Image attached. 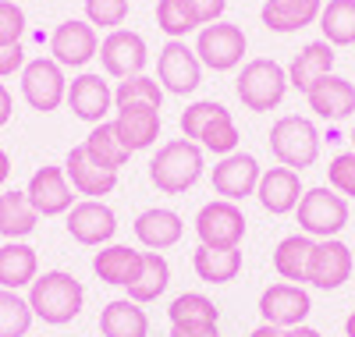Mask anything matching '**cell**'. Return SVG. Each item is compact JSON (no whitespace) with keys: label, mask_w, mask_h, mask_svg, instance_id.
I'll use <instances>...</instances> for the list:
<instances>
[{"label":"cell","mask_w":355,"mask_h":337,"mask_svg":"<svg viewBox=\"0 0 355 337\" xmlns=\"http://www.w3.org/2000/svg\"><path fill=\"white\" fill-rule=\"evenodd\" d=\"M82 305H85V288L68 270H46L28 288V309H33L36 320L50 327L71 323L82 313Z\"/></svg>","instance_id":"6da1fadb"},{"label":"cell","mask_w":355,"mask_h":337,"mask_svg":"<svg viewBox=\"0 0 355 337\" xmlns=\"http://www.w3.org/2000/svg\"><path fill=\"white\" fill-rule=\"evenodd\" d=\"M202 146L189 139H174L157 149V157L150 160V181L153 189L164 196H185L196 181L202 178Z\"/></svg>","instance_id":"7a4b0ae2"},{"label":"cell","mask_w":355,"mask_h":337,"mask_svg":"<svg viewBox=\"0 0 355 337\" xmlns=\"http://www.w3.org/2000/svg\"><path fill=\"white\" fill-rule=\"evenodd\" d=\"M234 93H239L245 110L266 114V110L281 107V100L288 93V71L270 57H256L234 78Z\"/></svg>","instance_id":"3957f363"},{"label":"cell","mask_w":355,"mask_h":337,"mask_svg":"<svg viewBox=\"0 0 355 337\" xmlns=\"http://www.w3.org/2000/svg\"><path fill=\"white\" fill-rule=\"evenodd\" d=\"M270 153L277 157L281 167L291 171H306L320 160V132L309 117L288 114L281 121H274L270 128Z\"/></svg>","instance_id":"277c9868"},{"label":"cell","mask_w":355,"mask_h":337,"mask_svg":"<svg viewBox=\"0 0 355 337\" xmlns=\"http://www.w3.org/2000/svg\"><path fill=\"white\" fill-rule=\"evenodd\" d=\"M295 213H299V227L302 234L309 238H338L345 227H348V199L338 196L334 189L320 185V189H306L299 206H295Z\"/></svg>","instance_id":"5b68a950"},{"label":"cell","mask_w":355,"mask_h":337,"mask_svg":"<svg viewBox=\"0 0 355 337\" xmlns=\"http://www.w3.org/2000/svg\"><path fill=\"white\" fill-rule=\"evenodd\" d=\"M21 96H25L28 107L40 110V114L57 110V107L68 100V78H64V68L57 64L53 57L25 60V68H21Z\"/></svg>","instance_id":"8992f818"},{"label":"cell","mask_w":355,"mask_h":337,"mask_svg":"<svg viewBox=\"0 0 355 337\" xmlns=\"http://www.w3.org/2000/svg\"><path fill=\"white\" fill-rule=\"evenodd\" d=\"M196 238L206 249H239L245 238V213L227 199L206 202L196 213Z\"/></svg>","instance_id":"52a82bcc"},{"label":"cell","mask_w":355,"mask_h":337,"mask_svg":"<svg viewBox=\"0 0 355 337\" xmlns=\"http://www.w3.org/2000/svg\"><path fill=\"white\" fill-rule=\"evenodd\" d=\"M192 50L202 60V68H210V71H231V68H239L242 57H245V33H242L239 25H231V21L202 25Z\"/></svg>","instance_id":"ba28073f"},{"label":"cell","mask_w":355,"mask_h":337,"mask_svg":"<svg viewBox=\"0 0 355 337\" xmlns=\"http://www.w3.org/2000/svg\"><path fill=\"white\" fill-rule=\"evenodd\" d=\"M157 78H160L164 93L189 96L202 82V60L196 57L192 46H185V40H167L157 57Z\"/></svg>","instance_id":"9c48e42d"},{"label":"cell","mask_w":355,"mask_h":337,"mask_svg":"<svg viewBox=\"0 0 355 337\" xmlns=\"http://www.w3.org/2000/svg\"><path fill=\"white\" fill-rule=\"evenodd\" d=\"M100 64L110 78H135L146 71V60H150V50H146V40L132 28H114V33L100 43Z\"/></svg>","instance_id":"30bf717a"},{"label":"cell","mask_w":355,"mask_h":337,"mask_svg":"<svg viewBox=\"0 0 355 337\" xmlns=\"http://www.w3.org/2000/svg\"><path fill=\"white\" fill-rule=\"evenodd\" d=\"M313 313V298L302 284H270L263 295H259V316L263 323H274L281 330H291V327H302L306 316Z\"/></svg>","instance_id":"8fae6325"},{"label":"cell","mask_w":355,"mask_h":337,"mask_svg":"<svg viewBox=\"0 0 355 337\" xmlns=\"http://www.w3.org/2000/svg\"><path fill=\"white\" fill-rule=\"evenodd\" d=\"M352 249L341 238H323L313 245L309 256V270H306V284L320 288V291H338L348 277H352Z\"/></svg>","instance_id":"7c38bea8"},{"label":"cell","mask_w":355,"mask_h":337,"mask_svg":"<svg viewBox=\"0 0 355 337\" xmlns=\"http://www.w3.org/2000/svg\"><path fill=\"white\" fill-rule=\"evenodd\" d=\"M68 234L78 245H93V249H103V245L114 241L117 234V217L114 209L103 199H82L68 209Z\"/></svg>","instance_id":"4fadbf2b"},{"label":"cell","mask_w":355,"mask_h":337,"mask_svg":"<svg viewBox=\"0 0 355 337\" xmlns=\"http://www.w3.org/2000/svg\"><path fill=\"white\" fill-rule=\"evenodd\" d=\"M25 196H28V202H33V209L40 213V217H61V213H68L78 199L64 167H40L33 178H28Z\"/></svg>","instance_id":"5bb4252c"},{"label":"cell","mask_w":355,"mask_h":337,"mask_svg":"<svg viewBox=\"0 0 355 337\" xmlns=\"http://www.w3.org/2000/svg\"><path fill=\"white\" fill-rule=\"evenodd\" d=\"M263 178V167L252 153H231V157H220V164L214 167L210 181L214 192L227 202H242L249 196H256V185Z\"/></svg>","instance_id":"9a60e30c"},{"label":"cell","mask_w":355,"mask_h":337,"mask_svg":"<svg viewBox=\"0 0 355 337\" xmlns=\"http://www.w3.org/2000/svg\"><path fill=\"white\" fill-rule=\"evenodd\" d=\"M50 53L61 68H82L89 64L96 53H100V36L89 21H78V18H68L53 28L50 36Z\"/></svg>","instance_id":"2e32d148"},{"label":"cell","mask_w":355,"mask_h":337,"mask_svg":"<svg viewBox=\"0 0 355 337\" xmlns=\"http://www.w3.org/2000/svg\"><path fill=\"white\" fill-rule=\"evenodd\" d=\"M71 114L78 121H89V125H103L110 107H114V89L107 85V78L93 75V71H82L78 78H71L68 85V100Z\"/></svg>","instance_id":"e0dca14e"},{"label":"cell","mask_w":355,"mask_h":337,"mask_svg":"<svg viewBox=\"0 0 355 337\" xmlns=\"http://www.w3.org/2000/svg\"><path fill=\"white\" fill-rule=\"evenodd\" d=\"M302 181H299V171L291 167H266L259 185H256V199L266 213H274V217H284V213H291L295 206H299L302 199Z\"/></svg>","instance_id":"ac0fdd59"},{"label":"cell","mask_w":355,"mask_h":337,"mask_svg":"<svg viewBox=\"0 0 355 337\" xmlns=\"http://www.w3.org/2000/svg\"><path fill=\"white\" fill-rule=\"evenodd\" d=\"M132 227H135L139 245H142V249H150V252L174 249V245L182 241V234H185V221L178 217L174 209H167V206H150V209H142Z\"/></svg>","instance_id":"d6986e66"},{"label":"cell","mask_w":355,"mask_h":337,"mask_svg":"<svg viewBox=\"0 0 355 337\" xmlns=\"http://www.w3.org/2000/svg\"><path fill=\"white\" fill-rule=\"evenodd\" d=\"M93 273H96L103 284L128 291L139 281V273H142V252L132 249V245L110 241V245H103V249L93 256Z\"/></svg>","instance_id":"ffe728a7"},{"label":"cell","mask_w":355,"mask_h":337,"mask_svg":"<svg viewBox=\"0 0 355 337\" xmlns=\"http://www.w3.org/2000/svg\"><path fill=\"white\" fill-rule=\"evenodd\" d=\"M64 174L71 181V189L78 196H85V199H103V196H110L117 189V171H107V167L93 164V160H89V153H85V146H75L68 153Z\"/></svg>","instance_id":"44dd1931"},{"label":"cell","mask_w":355,"mask_h":337,"mask_svg":"<svg viewBox=\"0 0 355 337\" xmlns=\"http://www.w3.org/2000/svg\"><path fill=\"white\" fill-rule=\"evenodd\" d=\"M306 100H309V110L316 117H323V121H345V117L355 114V85L331 71L327 78H320L309 89Z\"/></svg>","instance_id":"7402d4cb"},{"label":"cell","mask_w":355,"mask_h":337,"mask_svg":"<svg viewBox=\"0 0 355 337\" xmlns=\"http://www.w3.org/2000/svg\"><path fill=\"white\" fill-rule=\"evenodd\" d=\"M334 46L327 40H316V43H306L299 53H295L291 60V68H288V85L291 89H299V93H309V89L320 82V78H327L334 71Z\"/></svg>","instance_id":"603a6c76"},{"label":"cell","mask_w":355,"mask_h":337,"mask_svg":"<svg viewBox=\"0 0 355 337\" xmlns=\"http://www.w3.org/2000/svg\"><path fill=\"white\" fill-rule=\"evenodd\" d=\"M160 128H164V121H160V110H153V107H125L114 117V132L121 135V142L132 153L150 149L160 139Z\"/></svg>","instance_id":"cb8c5ba5"},{"label":"cell","mask_w":355,"mask_h":337,"mask_svg":"<svg viewBox=\"0 0 355 337\" xmlns=\"http://www.w3.org/2000/svg\"><path fill=\"white\" fill-rule=\"evenodd\" d=\"M36 277H40V259H36L33 245H25V241L0 245V288L21 291V288H33Z\"/></svg>","instance_id":"d4e9b609"},{"label":"cell","mask_w":355,"mask_h":337,"mask_svg":"<svg viewBox=\"0 0 355 337\" xmlns=\"http://www.w3.org/2000/svg\"><path fill=\"white\" fill-rule=\"evenodd\" d=\"M320 0H266L259 18L270 33H299V28L320 21Z\"/></svg>","instance_id":"484cf974"},{"label":"cell","mask_w":355,"mask_h":337,"mask_svg":"<svg viewBox=\"0 0 355 337\" xmlns=\"http://www.w3.org/2000/svg\"><path fill=\"white\" fill-rule=\"evenodd\" d=\"M100 334L103 337H150V316L132 298H114L100 313Z\"/></svg>","instance_id":"4316f807"},{"label":"cell","mask_w":355,"mask_h":337,"mask_svg":"<svg viewBox=\"0 0 355 337\" xmlns=\"http://www.w3.org/2000/svg\"><path fill=\"white\" fill-rule=\"evenodd\" d=\"M192 270L206 284H231L242 273V249H199L192 252Z\"/></svg>","instance_id":"83f0119b"},{"label":"cell","mask_w":355,"mask_h":337,"mask_svg":"<svg viewBox=\"0 0 355 337\" xmlns=\"http://www.w3.org/2000/svg\"><path fill=\"white\" fill-rule=\"evenodd\" d=\"M313 238L309 234H288L277 241L274 249V270L277 277L288 284H306V270H309V256H313Z\"/></svg>","instance_id":"f1b7e54d"},{"label":"cell","mask_w":355,"mask_h":337,"mask_svg":"<svg viewBox=\"0 0 355 337\" xmlns=\"http://www.w3.org/2000/svg\"><path fill=\"white\" fill-rule=\"evenodd\" d=\"M36 221L40 213L33 209L25 192L11 189V192H0V234L8 241H21L36 231Z\"/></svg>","instance_id":"f546056e"},{"label":"cell","mask_w":355,"mask_h":337,"mask_svg":"<svg viewBox=\"0 0 355 337\" xmlns=\"http://www.w3.org/2000/svg\"><path fill=\"white\" fill-rule=\"evenodd\" d=\"M85 153H89V160L107 167V171H121L132 157V149L121 142V135L114 132V121H103V125H93V132L85 135Z\"/></svg>","instance_id":"4dcf8cb0"},{"label":"cell","mask_w":355,"mask_h":337,"mask_svg":"<svg viewBox=\"0 0 355 337\" xmlns=\"http://www.w3.org/2000/svg\"><path fill=\"white\" fill-rule=\"evenodd\" d=\"M171 327H182V330H199V327H217L220 323V309L214 305V298H206L199 291H185L171 302Z\"/></svg>","instance_id":"1f68e13d"},{"label":"cell","mask_w":355,"mask_h":337,"mask_svg":"<svg viewBox=\"0 0 355 337\" xmlns=\"http://www.w3.org/2000/svg\"><path fill=\"white\" fill-rule=\"evenodd\" d=\"M171 284V263L164 259V252H142V273L139 281L128 288V298L146 305V302H157Z\"/></svg>","instance_id":"d6a6232c"},{"label":"cell","mask_w":355,"mask_h":337,"mask_svg":"<svg viewBox=\"0 0 355 337\" xmlns=\"http://www.w3.org/2000/svg\"><path fill=\"white\" fill-rule=\"evenodd\" d=\"M320 28L331 46H355V0H327L320 11Z\"/></svg>","instance_id":"836d02e7"},{"label":"cell","mask_w":355,"mask_h":337,"mask_svg":"<svg viewBox=\"0 0 355 337\" xmlns=\"http://www.w3.org/2000/svg\"><path fill=\"white\" fill-rule=\"evenodd\" d=\"M160 103H164V89L150 75L125 78L114 89V110H125V107H153V110H160Z\"/></svg>","instance_id":"e575fe53"},{"label":"cell","mask_w":355,"mask_h":337,"mask_svg":"<svg viewBox=\"0 0 355 337\" xmlns=\"http://www.w3.org/2000/svg\"><path fill=\"white\" fill-rule=\"evenodd\" d=\"M33 309H28V298H21L18 291L0 288V337H28L33 327Z\"/></svg>","instance_id":"d590c367"},{"label":"cell","mask_w":355,"mask_h":337,"mask_svg":"<svg viewBox=\"0 0 355 337\" xmlns=\"http://www.w3.org/2000/svg\"><path fill=\"white\" fill-rule=\"evenodd\" d=\"M157 25L164 28L171 40H185L189 33L199 28V21L189 11L185 0H160V4H157Z\"/></svg>","instance_id":"8d00e7d4"},{"label":"cell","mask_w":355,"mask_h":337,"mask_svg":"<svg viewBox=\"0 0 355 337\" xmlns=\"http://www.w3.org/2000/svg\"><path fill=\"white\" fill-rule=\"evenodd\" d=\"M239 142H242V135H239V128H234L231 110H227L224 117H217L214 125L199 135V146L210 149V153H217V157H231V153H239Z\"/></svg>","instance_id":"74e56055"},{"label":"cell","mask_w":355,"mask_h":337,"mask_svg":"<svg viewBox=\"0 0 355 337\" xmlns=\"http://www.w3.org/2000/svg\"><path fill=\"white\" fill-rule=\"evenodd\" d=\"M224 114H227V107L217 103V100H199V103L185 107V114H182V135L199 146V135L210 128L217 117H224Z\"/></svg>","instance_id":"f35d334b"},{"label":"cell","mask_w":355,"mask_h":337,"mask_svg":"<svg viewBox=\"0 0 355 337\" xmlns=\"http://www.w3.org/2000/svg\"><path fill=\"white\" fill-rule=\"evenodd\" d=\"M128 18V0H85V21L100 28H121Z\"/></svg>","instance_id":"ab89813d"},{"label":"cell","mask_w":355,"mask_h":337,"mask_svg":"<svg viewBox=\"0 0 355 337\" xmlns=\"http://www.w3.org/2000/svg\"><path fill=\"white\" fill-rule=\"evenodd\" d=\"M327 181L338 196H352L355 199V149L348 153H338L327 167Z\"/></svg>","instance_id":"60d3db41"},{"label":"cell","mask_w":355,"mask_h":337,"mask_svg":"<svg viewBox=\"0 0 355 337\" xmlns=\"http://www.w3.org/2000/svg\"><path fill=\"white\" fill-rule=\"evenodd\" d=\"M25 36V11L15 0H0V46L21 43Z\"/></svg>","instance_id":"b9f144b4"},{"label":"cell","mask_w":355,"mask_h":337,"mask_svg":"<svg viewBox=\"0 0 355 337\" xmlns=\"http://www.w3.org/2000/svg\"><path fill=\"white\" fill-rule=\"evenodd\" d=\"M185 4H189V11L196 15V21H199V28H202V25L220 21V15H224V8H227V0H185Z\"/></svg>","instance_id":"7bdbcfd3"},{"label":"cell","mask_w":355,"mask_h":337,"mask_svg":"<svg viewBox=\"0 0 355 337\" xmlns=\"http://www.w3.org/2000/svg\"><path fill=\"white\" fill-rule=\"evenodd\" d=\"M21 68H25V46H21V43L0 46V78L21 75Z\"/></svg>","instance_id":"ee69618b"},{"label":"cell","mask_w":355,"mask_h":337,"mask_svg":"<svg viewBox=\"0 0 355 337\" xmlns=\"http://www.w3.org/2000/svg\"><path fill=\"white\" fill-rule=\"evenodd\" d=\"M11 114H15V100H11V93L4 89V82H0V128L11 121Z\"/></svg>","instance_id":"f6af8a7d"},{"label":"cell","mask_w":355,"mask_h":337,"mask_svg":"<svg viewBox=\"0 0 355 337\" xmlns=\"http://www.w3.org/2000/svg\"><path fill=\"white\" fill-rule=\"evenodd\" d=\"M167 337H220L217 327H199V330H182V327H171Z\"/></svg>","instance_id":"bcb514c9"},{"label":"cell","mask_w":355,"mask_h":337,"mask_svg":"<svg viewBox=\"0 0 355 337\" xmlns=\"http://www.w3.org/2000/svg\"><path fill=\"white\" fill-rule=\"evenodd\" d=\"M249 337H284V330H281V327H274V323H259Z\"/></svg>","instance_id":"7dc6e473"},{"label":"cell","mask_w":355,"mask_h":337,"mask_svg":"<svg viewBox=\"0 0 355 337\" xmlns=\"http://www.w3.org/2000/svg\"><path fill=\"white\" fill-rule=\"evenodd\" d=\"M284 337H323V334L302 323V327H291V330H284Z\"/></svg>","instance_id":"c3c4849f"},{"label":"cell","mask_w":355,"mask_h":337,"mask_svg":"<svg viewBox=\"0 0 355 337\" xmlns=\"http://www.w3.org/2000/svg\"><path fill=\"white\" fill-rule=\"evenodd\" d=\"M8 178H11V157H8L4 149H0V185H4Z\"/></svg>","instance_id":"681fc988"},{"label":"cell","mask_w":355,"mask_h":337,"mask_svg":"<svg viewBox=\"0 0 355 337\" xmlns=\"http://www.w3.org/2000/svg\"><path fill=\"white\" fill-rule=\"evenodd\" d=\"M345 337H355V313L345 320Z\"/></svg>","instance_id":"f907efd6"},{"label":"cell","mask_w":355,"mask_h":337,"mask_svg":"<svg viewBox=\"0 0 355 337\" xmlns=\"http://www.w3.org/2000/svg\"><path fill=\"white\" fill-rule=\"evenodd\" d=\"M348 139H352V149H355V128H352V135H348Z\"/></svg>","instance_id":"816d5d0a"},{"label":"cell","mask_w":355,"mask_h":337,"mask_svg":"<svg viewBox=\"0 0 355 337\" xmlns=\"http://www.w3.org/2000/svg\"><path fill=\"white\" fill-rule=\"evenodd\" d=\"M15 4H18V0H15Z\"/></svg>","instance_id":"f5cc1de1"}]
</instances>
